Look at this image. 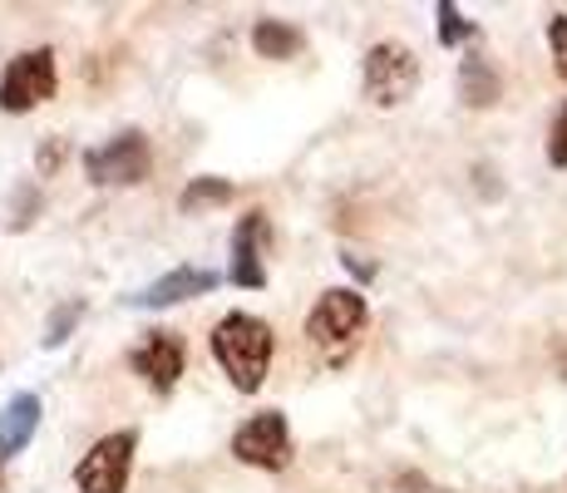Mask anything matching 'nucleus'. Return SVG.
<instances>
[{
  "instance_id": "9d476101",
  "label": "nucleus",
  "mask_w": 567,
  "mask_h": 493,
  "mask_svg": "<svg viewBox=\"0 0 567 493\" xmlns=\"http://www.w3.org/2000/svg\"><path fill=\"white\" fill-rule=\"evenodd\" d=\"M217 271H207V267H173L168 277H158V281H148L138 296H128V306H178L183 296H203V291H213L217 287Z\"/></svg>"
},
{
  "instance_id": "f3484780",
  "label": "nucleus",
  "mask_w": 567,
  "mask_h": 493,
  "mask_svg": "<svg viewBox=\"0 0 567 493\" xmlns=\"http://www.w3.org/2000/svg\"><path fill=\"white\" fill-rule=\"evenodd\" d=\"M548 45H553V60H558V74L567 80V16L548 20Z\"/></svg>"
},
{
  "instance_id": "f257e3e1",
  "label": "nucleus",
  "mask_w": 567,
  "mask_h": 493,
  "mask_svg": "<svg viewBox=\"0 0 567 493\" xmlns=\"http://www.w3.org/2000/svg\"><path fill=\"white\" fill-rule=\"evenodd\" d=\"M213 360L227 370V380L243 394L261 390L267 366H271V326L247 311L223 316V321L213 326Z\"/></svg>"
},
{
  "instance_id": "f8f14e48",
  "label": "nucleus",
  "mask_w": 567,
  "mask_h": 493,
  "mask_svg": "<svg viewBox=\"0 0 567 493\" xmlns=\"http://www.w3.org/2000/svg\"><path fill=\"white\" fill-rule=\"evenodd\" d=\"M307 40H301L297 25H287V20H257L252 25V50L261 60H291Z\"/></svg>"
},
{
  "instance_id": "39448f33",
  "label": "nucleus",
  "mask_w": 567,
  "mask_h": 493,
  "mask_svg": "<svg viewBox=\"0 0 567 493\" xmlns=\"http://www.w3.org/2000/svg\"><path fill=\"white\" fill-rule=\"evenodd\" d=\"M134 430H114L104 434L90 454L74 469V484L80 493H124L128 489V469H134Z\"/></svg>"
},
{
  "instance_id": "0eeeda50",
  "label": "nucleus",
  "mask_w": 567,
  "mask_h": 493,
  "mask_svg": "<svg viewBox=\"0 0 567 493\" xmlns=\"http://www.w3.org/2000/svg\"><path fill=\"white\" fill-rule=\"evenodd\" d=\"M233 454L252 469H287L291 464V434H287V420L277 410L267 414H252L243 430L233 434Z\"/></svg>"
},
{
  "instance_id": "2eb2a0df",
  "label": "nucleus",
  "mask_w": 567,
  "mask_h": 493,
  "mask_svg": "<svg viewBox=\"0 0 567 493\" xmlns=\"http://www.w3.org/2000/svg\"><path fill=\"white\" fill-rule=\"evenodd\" d=\"M80 316H84V301H64V306H54L50 311V321H45V346H64L70 341V331L80 326Z\"/></svg>"
},
{
  "instance_id": "dca6fc26",
  "label": "nucleus",
  "mask_w": 567,
  "mask_h": 493,
  "mask_svg": "<svg viewBox=\"0 0 567 493\" xmlns=\"http://www.w3.org/2000/svg\"><path fill=\"white\" fill-rule=\"evenodd\" d=\"M468 35H474V25L460 16V6H450V0H444V6H440V40H444V45H460V40H468Z\"/></svg>"
},
{
  "instance_id": "423d86ee",
  "label": "nucleus",
  "mask_w": 567,
  "mask_h": 493,
  "mask_svg": "<svg viewBox=\"0 0 567 493\" xmlns=\"http://www.w3.org/2000/svg\"><path fill=\"white\" fill-rule=\"evenodd\" d=\"M84 173H90L94 183L128 188V183H138L148 173V138L138 134V129H124L118 138H109V144L84 153Z\"/></svg>"
},
{
  "instance_id": "a211bd4d",
  "label": "nucleus",
  "mask_w": 567,
  "mask_h": 493,
  "mask_svg": "<svg viewBox=\"0 0 567 493\" xmlns=\"http://www.w3.org/2000/svg\"><path fill=\"white\" fill-rule=\"evenodd\" d=\"M548 158L558 163V168H567V104H563L558 124H553V138H548Z\"/></svg>"
},
{
  "instance_id": "20e7f679",
  "label": "nucleus",
  "mask_w": 567,
  "mask_h": 493,
  "mask_svg": "<svg viewBox=\"0 0 567 493\" xmlns=\"http://www.w3.org/2000/svg\"><path fill=\"white\" fill-rule=\"evenodd\" d=\"M54 84H60V74H54V54L50 50L16 54V60L6 64V74H0V109H6V114L40 109L45 99H54Z\"/></svg>"
},
{
  "instance_id": "ddd939ff",
  "label": "nucleus",
  "mask_w": 567,
  "mask_h": 493,
  "mask_svg": "<svg viewBox=\"0 0 567 493\" xmlns=\"http://www.w3.org/2000/svg\"><path fill=\"white\" fill-rule=\"evenodd\" d=\"M460 84H464V99L474 109H488L498 99V74H494V64H488V60H464Z\"/></svg>"
},
{
  "instance_id": "4468645a",
  "label": "nucleus",
  "mask_w": 567,
  "mask_h": 493,
  "mask_svg": "<svg viewBox=\"0 0 567 493\" xmlns=\"http://www.w3.org/2000/svg\"><path fill=\"white\" fill-rule=\"evenodd\" d=\"M227 197H233V183L227 178H193L188 188H183V207L198 213V207H217V203H227Z\"/></svg>"
},
{
  "instance_id": "9b49d317",
  "label": "nucleus",
  "mask_w": 567,
  "mask_h": 493,
  "mask_svg": "<svg viewBox=\"0 0 567 493\" xmlns=\"http://www.w3.org/2000/svg\"><path fill=\"white\" fill-rule=\"evenodd\" d=\"M35 430H40V400L35 394L25 390V394H16V400H6V410H0V459L20 454Z\"/></svg>"
},
{
  "instance_id": "6e6552de",
  "label": "nucleus",
  "mask_w": 567,
  "mask_h": 493,
  "mask_svg": "<svg viewBox=\"0 0 567 493\" xmlns=\"http://www.w3.org/2000/svg\"><path fill=\"white\" fill-rule=\"evenodd\" d=\"M267 237H271V227L261 213H247L243 223H237V233H233V281L237 287H252V291L267 287V267H261Z\"/></svg>"
},
{
  "instance_id": "1a4fd4ad",
  "label": "nucleus",
  "mask_w": 567,
  "mask_h": 493,
  "mask_svg": "<svg viewBox=\"0 0 567 493\" xmlns=\"http://www.w3.org/2000/svg\"><path fill=\"white\" fill-rule=\"evenodd\" d=\"M128 360H134V370L154 390H173L178 386V376H183V346H178V336L173 331H148V341L138 346Z\"/></svg>"
},
{
  "instance_id": "7ed1b4c3",
  "label": "nucleus",
  "mask_w": 567,
  "mask_h": 493,
  "mask_svg": "<svg viewBox=\"0 0 567 493\" xmlns=\"http://www.w3.org/2000/svg\"><path fill=\"white\" fill-rule=\"evenodd\" d=\"M414 84H420V60H414L410 45H400V40L370 45V54H365V99L370 104H380V109L405 104L414 94Z\"/></svg>"
},
{
  "instance_id": "f03ea898",
  "label": "nucleus",
  "mask_w": 567,
  "mask_h": 493,
  "mask_svg": "<svg viewBox=\"0 0 567 493\" xmlns=\"http://www.w3.org/2000/svg\"><path fill=\"white\" fill-rule=\"evenodd\" d=\"M365 321H370V311H365L361 291H351V287L326 291L316 301V311L307 316V341L321 356V366H346L355 356V346H361Z\"/></svg>"
}]
</instances>
